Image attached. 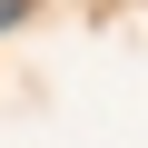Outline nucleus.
Wrapping results in <instances>:
<instances>
[{
    "instance_id": "f257e3e1",
    "label": "nucleus",
    "mask_w": 148,
    "mask_h": 148,
    "mask_svg": "<svg viewBox=\"0 0 148 148\" xmlns=\"http://www.w3.org/2000/svg\"><path fill=\"white\" fill-rule=\"evenodd\" d=\"M20 10H30V0H0V30H10V20H20Z\"/></svg>"
}]
</instances>
